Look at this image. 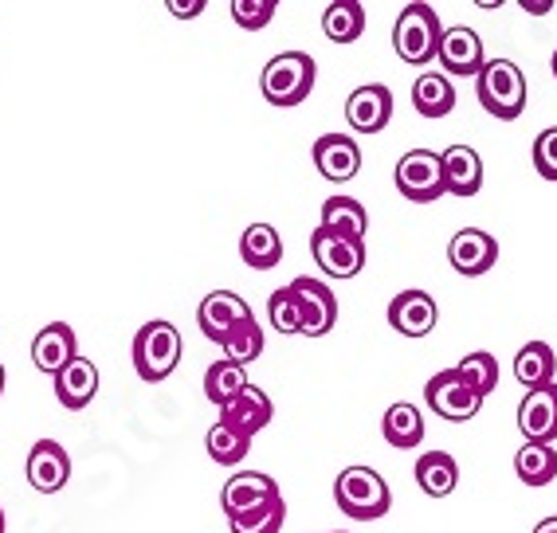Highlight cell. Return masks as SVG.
Returning <instances> with one entry per match:
<instances>
[{
  "mask_svg": "<svg viewBox=\"0 0 557 533\" xmlns=\"http://www.w3.org/2000/svg\"><path fill=\"white\" fill-rule=\"evenodd\" d=\"M205 451H209L212 463L236 467L239 459L251 451V439L244 432H236V427H228V424H212L209 435H205Z\"/></svg>",
  "mask_w": 557,
  "mask_h": 533,
  "instance_id": "cell-32",
  "label": "cell"
},
{
  "mask_svg": "<svg viewBox=\"0 0 557 533\" xmlns=\"http://www.w3.org/2000/svg\"><path fill=\"white\" fill-rule=\"evenodd\" d=\"M310 256H314V263H319L330 278H354V275H361V266H366V244H349V239L330 236V232L314 227Z\"/></svg>",
  "mask_w": 557,
  "mask_h": 533,
  "instance_id": "cell-13",
  "label": "cell"
},
{
  "mask_svg": "<svg viewBox=\"0 0 557 533\" xmlns=\"http://www.w3.org/2000/svg\"><path fill=\"white\" fill-rule=\"evenodd\" d=\"M424 405H429L440 420H448V424H468V420L479 416V408H483V396H479L456 369H440L429 385H424Z\"/></svg>",
  "mask_w": 557,
  "mask_h": 533,
  "instance_id": "cell-7",
  "label": "cell"
},
{
  "mask_svg": "<svg viewBox=\"0 0 557 533\" xmlns=\"http://www.w3.org/2000/svg\"><path fill=\"white\" fill-rule=\"evenodd\" d=\"M475 90H479L483 110L503 122H515L518 114L527 110V99H530L527 75H522V67L510 60H487V67L479 71Z\"/></svg>",
  "mask_w": 557,
  "mask_h": 533,
  "instance_id": "cell-3",
  "label": "cell"
},
{
  "mask_svg": "<svg viewBox=\"0 0 557 533\" xmlns=\"http://www.w3.org/2000/svg\"><path fill=\"white\" fill-rule=\"evenodd\" d=\"M448 259L459 275H487L491 266L498 263V239L487 236L483 227H463L456 232L448 244Z\"/></svg>",
  "mask_w": 557,
  "mask_h": 533,
  "instance_id": "cell-16",
  "label": "cell"
},
{
  "mask_svg": "<svg viewBox=\"0 0 557 533\" xmlns=\"http://www.w3.org/2000/svg\"><path fill=\"white\" fill-rule=\"evenodd\" d=\"M165 9H170L177 21H193L197 12H205V0H170Z\"/></svg>",
  "mask_w": 557,
  "mask_h": 533,
  "instance_id": "cell-39",
  "label": "cell"
},
{
  "mask_svg": "<svg viewBox=\"0 0 557 533\" xmlns=\"http://www.w3.org/2000/svg\"><path fill=\"white\" fill-rule=\"evenodd\" d=\"M334 533H346V530H334Z\"/></svg>",
  "mask_w": 557,
  "mask_h": 533,
  "instance_id": "cell-45",
  "label": "cell"
},
{
  "mask_svg": "<svg viewBox=\"0 0 557 533\" xmlns=\"http://www.w3.org/2000/svg\"><path fill=\"white\" fill-rule=\"evenodd\" d=\"M440 36H444V24H440L436 9L424 4V0L405 4L397 24H393V48H397L400 60L412 63V67H424V63L436 60Z\"/></svg>",
  "mask_w": 557,
  "mask_h": 533,
  "instance_id": "cell-2",
  "label": "cell"
},
{
  "mask_svg": "<svg viewBox=\"0 0 557 533\" xmlns=\"http://www.w3.org/2000/svg\"><path fill=\"white\" fill-rule=\"evenodd\" d=\"M440 161H444V185L451 197L468 200L483 188V158L471 146H448L440 153Z\"/></svg>",
  "mask_w": 557,
  "mask_h": 533,
  "instance_id": "cell-21",
  "label": "cell"
},
{
  "mask_svg": "<svg viewBox=\"0 0 557 533\" xmlns=\"http://www.w3.org/2000/svg\"><path fill=\"white\" fill-rule=\"evenodd\" d=\"M456 373L463 376L479 396H491L498 388V361L487 354V349H475V354L463 357V361L456 365Z\"/></svg>",
  "mask_w": 557,
  "mask_h": 533,
  "instance_id": "cell-34",
  "label": "cell"
},
{
  "mask_svg": "<svg viewBox=\"0 0 557 533\" xmlns=\"http://www.w3.org/2000/svg\"><path fill=\"white\" fill-rule=\"evenodd\" d=\"M248 388V373H244V365H232V361H216V365L205 373V396H209L212 405L224 408L232 405L239 393Z\"/></svg>",
  "mask_w": 557,
  "mask_h": 533,
  "instance_id": "cell-31",
  "label": "cell"
},
{
  "mask_svg": "<svg viewBox=\"0 0 557 533\" xmlns=\"http://www.w3.org/2000/svg\"><path fill=\"white\" fill-rule=\"evenodd\" d=\"M417 483L429 498H448L459 483V467L448 451H429L417 459Z\"/></svg>",
  "mask_w": 557,
  "mask_h": 533,
  "instance_id": "cell-27",
  "label": "cell"
},
{
  "mask_svg": "<svg viewBox=\"0 0 557 533\" xmlns=\"http://www.w3.org/2000/svg\"><path fill=\"white\" fill-rule=\"evenodd\" d=\"M290 290L299 295L302 334H307V337H326L330 330L338 326V298H334V290H330L322 278L299 275L295 283H290Z\"/></svg>",
  "mask_w": 557,
  "mask_h": 533,
  "instance_id": "cell-9",
  "label": "cell"
},
{
  "mask_svg": "<svg viewBox=\"0 0 557 533\" xmlns=\"http://www.w3.org/2000/svg\"><path fill=\"white\" fill-rule=\"evenodd\" d=\"M287 522V503L275 498V503L259 506V510H248L232 518V533H278Z\"/></svg>",
  "mask_w": 557,
  "mask_h": 533,
  "instance_id": "cell-36",
  "label": "cell"
},
{
  "mask_svg": "<svg viewBox=\"0 0 557 533\" xmlns=\"http://www.w3.org/2000/svg\"><path fill=\"white\" fill-rule=\"evenodd\" d=\"M0 396H4V365H0Z\"/></svg>",
  "mask_w": 557,
  "mask_h": 533,
  "instance_id": "cell-42",
  "label": "cell"
},
{
  "mask_svg": "<svg viewBox=\"0 0 557 533\" xmlns=\"http://www.w3.org/2000/svg\"><path fill=\"white\" fill-rule=\"evenodd\" d=\"M554 79H557V51H554Z\"/></svg>",
  "mask_w": 557,
  "mask_h": 533,
  "instance_id": "cell-44",
  "label": "cell"
},
{
  "mask_svg": "<svg viewBox=\"0 0 557 533\" xmlns=\"http://www.w3.org/2000/svg\"><path fill=\"white\" fill-rule=\"evenodd\" d=\"M0 533H4V510H0Z\"/></svg>",
  "mask_w": 557,
  "mask_h": 533,
  "instance_id": "cell-43",
  "label": "cell"
},
{
  "mask_svg": "<svg viewBox=\"0 0 557 533\" xmlns=\"http://www.w3.org/2000/svg\"><path fill=\"white\" fill-rule=\"evenodd\" d=\"M239 256L256 271H271L283 259V239H278V232L271 224H248L244 236H239Z\"/></svg>",
  "mask_w": 557,
  "mask_h": 533,
  "instance_id": "cell-26",
  "label": "cell"
},
{
  "mask_svg": "<svg viewBox=\"0 0 557 533\" xmlns=\"http://www.w3.org/2000/svg\"><path fill=\"white\" fill-rule=\"evenodd\" d=\"M444 75H456V79H479V71L487 67V48L479 40L475 28H444L440 36V51H436Z\"/></svg>",
  "mask_w": 557,
  "mask_h": 533,
  "instance_id": "cell-8",
  "label": "cell"
},
{
  "mask_svg": "<svg viewBox=\"0 0 557 533\" xmlns=\"http://www.w3.org/2000/svg\"><path fill=\"white\" fill-rule=\"evenodd\" d=\"M75 357H79L75 354V330H71L67 322H51V326H44L40 334H36V342H32V361H36L40 373L60 376Z\"/></svg>",
  "mask_w": 557,
  "mask_h": 533,
  "instance_id": "cell-19",
  "label": "cell"
},
{
  "mask_svg": "<svg viewBox=\"0 0 557 533\" xmlns=\"http://www.w3.org/2000/svg\"><path fill=\"white\" fill-rule=\"evenodd\" d=\"M314 60H310L307 51H278L275 60L263 67V99L271 107H299V102L310 99V90H314Z\"/></svg>",
  "mask_w": 557,
  "mask_h": 533,
  "instance_id": "cell-4",
  "label": "cell"
},
{
  "mask_svg": "<svg viewBox=\"0 0 557 533\" xmlns=\"http://www.w3.org/2000/svg\"><path fill=\"white\" fill-rule=\"evenodd\" d=\"M268 318H271V330H278V334H302L299 295L290 287H278L275 295L268 298Z\"/></svg>",
  "mask_w": 557,
  "mask_h": 533,
  "instance_id": "cell-35",
  "label": "cell"
},
{
  "mask_svg": "<svg viewBox=\"0 0 557 533\" xmlns=\"http://www.w3.org/2000/svg\"><path fill=\"white\" fill-rule=\"evenodd\" d=\"M397 193L412 204H436L440 197H448L444 185V161L432 149H408L405 158L397 161Z\"/></svg>",
  "mask_w": 557,
  "mask_h": 533,
  "instance_id": "cell-6",
  "label": "cell"
},
{
  "mask_svg": "<svg viewBox=\"0 0 557 533\" xmlns=\"http://www.w3.org/2000/svg\"><path fill=\"white\" fill-rule=\"evenodd\" d=\"M55 396H60V405L71 408V412L87 408L90 400L99 396V369H95V361L75 357V361L55 376Z\"/></svg>",
  "mask_w": 557,
  "mask_h": 533,
  "instance_id": "cell-22",
  "label": "cell"
},
{
  "mask_svg": "<svg viewBox=\"0 0 557 533\" xmlns=\"http://www.w3.org/2000/svg\"><path fill=\"white\" fill-rule=\"evenodd\" d=\"M310 158H314V169H319L326 181H354L361 169V146L346 134H322L310 149Z\"/></svg>",
  "mask_w": 557,
  "mask_h": 533,
  "instance_id": "cell-17",
  "label": "cell"
},
{
  "mask_svg": "<svg viewBox=\"0 0 557 533\" xmlns=\"http://www.w3.org/2000/svg\"><path fill=\"white\" fill-rule=\"evenodd\" d=\"M530 533H557V513H554V518H542V522H537Z\"/></svg>",
  "mask_w": 557,
  "mask_h": 533,
  "instance_id": "cell-41",
  "label": "cell"
},
{
  "mask_svg": "<svg viewBox=\"0 0 557 533\" xmlns=\"http://www.w3.org/2000/svg\"><path fill=\"white\" fill-rule=\"evenodd\" d=\"M322 232L330 236H342L349 244H366V232H369V216H366V204L354 197H330L322 204Z\"/></svg>",
  "mask_w": 557,
  "mask_h": 533,
  "instance_id": "cell-23",
  "label": "cell"
},
{
  "mask_svg": "<svg viewBox=\"0 0 557 533\" xmlns=\"http://www.w3.org/2000/svg\"><path fill=\"white\" fill-rule=\"evenodd\" d=\"M71 479V455L60 439H40L28 451V483L40 494H60Z\"/></svg>",
  "mask_w": 557,
  "mask_h": 533,
  "instance_id": "cell-18",
  "label": "cell"
},
{
  "mask_svg": "<svg viewBox=\"0 0 557 533\" xmlns=\"http://www.w3.org/2000/svg\"><path fill=\"white\" fill-rule=\"evenodd\" d=\"M275 498H283V494H278L275 479H271V474H263V471L232 474L228 483H224V491H220V506H224V513H228V522H232V518H239V513L275 503Z\"/></svg>",
  "mask_w": 557,
  "mask_h": 533,
  "instance_id": "cell-10",
  "label": "cell"
},
{
  "mask_svg": "<svg viewBox=\"0 0 557 533\" xmlns=\"http://www.w3.org/2000/svg\"><path fill=\"white\" fill-rule=\"evenodd\" d=\"M381 432H385V444L397 447V451H412V447L424 444V412L417 405H393L381 420Z\"/></svg>",
  "mask_w": 557,
  "mask_h": 533,
  "instance_id": "cell-24",
  "label": "cell"
},
{
  "mask_svg": "<svg viewBox=\"0 0 557 533\" xmlns=\"http://www.w3.org/2000/svg\"><path fill=\"white\" fill-rule=\"evenodd\" d=\"M393 119V90L385 83H366L346 99V122L358 134H381Z\"/></svg>",
  "mask_w": 557,
  "mask_h": 533,
  "instance_id": "cell-12",
  "label": "cell"
},
{
  "mask_svg": "<svg viewBox=\"0 0 557 533\" xmlns=\"http://www.w3.org/2000/svg\"><path fill=\"white\" fill-rule=\"evenodd\" d=\"M248 318H251V307L239 295H232V290H212L197 310L200 330H205V337L216 342V346H224L232 330H236L239 322H248Z\"/></svg>",
  "mask_w": 557,
  "mask_h": 533,
  "instance_id": "cell-15",
  "label": "cell"
},
{
  "mask_svg": "<svg viewBox=\"0 0 557 533\" xmlns=\"http://www.w3.org/2000/svg\"><path fill=\"white\" fill-rule=\"evenodd\" d=\"M534 169L537 177L557 181V126L542 129L534 138Z\"/></svg>",
  "mask_w": 557,
  "mask_h": 533,
  "instance_id": "cell-38",
  "label": "cell"
},
{
  "mask_svg": "<svg viewBox=\"0 0 557 533\" xmlns=\"http://www.w3.org/2000/svg\"><path fill=\"white\" fill-rule=\"evenodd\" d=\"M515 376H518V385L527 388V393L554 385V376H557L554 349H549L546 342H530V346H522L515 354Z\"/></svg>",
  "mask_w": 557,
  "mask_h": 533,
  "instance_id": "cell-25",
  "label": "cell"
},
{
  "mask_svg": "<svg viewBox=\"0 0 557 533\" xmlns=\"http://www.w3.org/2000/svg\"><path fill=\"white\" fill-rule=\"evenodd\" d=\"M522 12H534V16L554 12V0H522Z\"/></svg>",
  "mask_w": 557,
  "mask_h": 533,
  "instance_id": "cell-40",
  "label": "cell"
},
{
  "mask_svg": "<svg viewBox=\"0 0 557 533\" xmlns=\"http://www.w3.org/2000/svg\"><path fill=\"white\" fill-rule=\"evenodd\" d=\"M181 334L173 322H165V318H153V322H146V326L134 334V369H138L141 381H150V385H158V381H165V376L177 369L181 361Z\"/></svg>",
  "mask_w": 557,
  "mask_h": 533,
  "instance_id": "cell-5",
  "label": "cell"
},
{
  "mask_svg": "<svg viewBox=\"0 0 557 533\" xmlns=\"http://www.w3.org/2000/svg\"><path fill=\"white\" fill-rule=\"evenodd\" d=\"M515 474L527 486H546L557 479V451L546 444H522L515 455Z\"/></svg>",
  "mask_w": 557,
  "mask_h": 533,
  "instance_id": "cell-30",
  "label": "cell"
},
{
  "mask_svg": "<svg viewBox=\"0 0 557 533\" xmlns=\"http://www.w3.org/2000/svg\"><path fill=\"white\" fill-rule=\"evenodd\" d=\"M271 412H275V408H271V396L259 385H248L232 405L220 408V424L236 427V432H244L251 439V435L271 424Z\"/></svg>",
  "mask_w": 557,
  "mask_h": 533,
  "instance_id": "cell-20",
  "label": "cell"
},
{
  "mask_svg": "<svg viewBox=\"0 0 557 533\" xmlns=\"http://www.w3.org/2000/svg\"><path fill=\"white\" fill-rule=\"evenodd\" d=\"M440 322V307L429 290H400L388 302V326L405 337H429Z\"/></svg>",
  "mask_w": 557,
  "mask_h": 533,
  "instance_id": "cell-11",
  "label": "cell"
},
{
  "mask_svg": "<svg viewBox=\"0 0 557 533\" xmlns=\"http://www.w3.org/2000/svg\"><path fill=\"white\" fill-rule=\"evenodd\" d=\"M412 107H417L424 119H444V114H451V107H456V87H451L448 75H436V71L420 75V79L412 83Z\"/></svg>",
  "mask_w": 557,
  "mask_h": 533,
  "instance_id": "cell-28",
  "label": "cell"
},
{
  "mask_svg": "<svg viewBox=\"0 0 557 533\" xmlns=\"http://www.w3.org/2000/svg\"><path fill=\"white\" fill-rule=\"evenodd\" d=\"M220 349H224V361H232V365H251V361L263 354V330H259L256 314H251L248 322H239Z\"/></svg>",
  "mask_w": 557,
  "mask_h": 533,
  "instance_id": "cell-33",
  "label": "cell"
},
{
  "mask_svg": "<svg viewBox=\"0 0 557 533\" xmlns=\"http://www.w3.org/2000/svg\"><path fill=\"white\" fill-rule=\"evenodd\" d=\"M322 32H326L330 44H354L366 32V9L358 0H334L322 12Z\"/></svg>",
  "mask_w": 557,
  "mask_h": 533,
  "instance_id": "cell-29",
  "label": "cell"
},
{
  "mask_svg": "<svg viewBox=\"0 0 557 533\" xmlns=\"http://www.w3.org/2000/svg\"><path fill=\"white\" fill-rule=\"evenodd\" d=\"M518 432L527 435V444H554L557 439V385L534 388L518 405Z\"/></svg>",
  "mask_w": 557,
  "mask_h": 533,
  "instance_id": "cell-14",
  "label": "cell"
},
{
  "mask_svg": "<svg viewBox=\"0 0 557 533\" xmlns=\"http://www.w3.org/2000/svg\"><path fill=\"white\" fill-rule=\"evenodd\" d=\"M334 503L354 522H377L393 506V494H388L385 479L373 467H346L334 479Z\"/></svg>",
  "mask_w": 557,
  "mask_h": 533,
  "instance_id": "cell-1",
  "label": "cell"
},
{
  "mask_svg": "<svg viewBox=\"0 0 557 533\" xmlns=\"http://www.w3.org/2000/svg\"><path fill=\"white\" fill-rule=\"evenodd\" d=\"M275 12H278L275 0H232V21H236L239 28H248V32L268 28Z\"/></svg>",
  "mask_w": 557,
  "mask_h": 533,
  "instance_id": "cell-37",
  "label": "cell"
}]
</instances>
